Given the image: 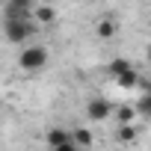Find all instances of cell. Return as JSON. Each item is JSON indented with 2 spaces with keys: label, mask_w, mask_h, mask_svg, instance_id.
<instances>
[{
  "label": "cell",
  "mask_w": 151,
  "mask_h": 151,
  "mask_svg": "<svg viewBox=\"0 0 151 151\" xmlns=\"http://www.w3.org/2000/svg\"><path fill=\"white\" fill-rule=\"evenodd\" d=\"M47 65V47L45 45H24L21 53H18V68L27 71V74H39L42 68Z\"/></svg>",
  "instance_id": "cell-1"
},
{
  "label": "cell",
  "mask_w": 151,
  "mask_h": 151,
  "mask_svg": "<svg viewBox=\"0 0 151 151\" xmlns=\"http://www.w3.org/2000/svg\"><path fill=\"white\" fill-rule=\"evenodd\" d=\"M36 30L39 27L33 24V18L30 21H3V39L9 45H30Z\"/></svg>",
  "instance_id": "cell-2"
},
{
  "label": "cell",
  "mask_w": 151,
  "mask_h": 151,
  "mask_svg": "<svg viewBox=\"0 0 151 151\" xmlns=\"http://www.w3.org/2000/svg\"><path fill=\"white\" fill-rule=\"evenodd\" d=\"M86 119H89L92 124L113 119V104H110L104 95H92V98L86 101Z\"/></svg>",
  "instance_id": "cell-3"
},
{
  "label": "cell",
  "mask_w": 151,
  "mask_h": 151,
  "mask_svg": "<svg viewBox=\"0 0 151 151\" xmlns=\"http://www.w3.org/2000/svg\"><path fill=\"white\" fill-rule=\"evenodd\" d=\"M30 18H33L30 0H9L3 6V21H30Z\"/></svg>",
  "instance_id": "cell-4"
},
{
  "label": "cell",
  "mask_w": 151,
  "mask_h": 151,
  "mask_svg": "<svg viewBox=\"0 0 151 151\" xmlns=\"http://www.w3.org/2000/svg\"><path fill=\"white\" fill-rule=\"evenodd\" d=\"M56 21V9L47 3H33V24H53Z\"/></svg>",
  "instance_id": "cell-5"
},
{
  "label": "cell",
  "mask_w": 151,
  "mask_h": 151,
  "mask_svg": "<svg viewBox=\"0 0 151 151\" xmlns=\"http://www.w3.org/2000/svg\"><path fill=\"white\" fill-rule=\"evenodd\" d=\"M45 142H47V148L68 145V142H71V130H68V127H50V130L45 133Z\"/></svg>",
  "instance_id": "cell-6"
},
{
  "label": "cell",
  "mask_w": 151,
  "mask_h": 151,
  "mask_svg": "<svg viewBox=\"0 0 151 151\" xmlns=\"http://www.w3.org/2000/svg\"><path fill=\"white\" fill-rule=\"evenodd\" d=\"M71 142L83 151V148H89V145L95 142V136H92V130H89L86 124H77V127H71Z\"/></svg>",
  "instance_id": "cell-7"
},
{
  "label": "cell",
  "mask_w": 151,
  "mask_h": 151,
  "mask_svg": "<svg viewBox=\"0 0 151 151\" xmlns=\"http://www.w3.org/2000/svg\"><path fill=\"white\" fill-rule=\"evenodd\" d=\"M139 77H142V74L136 71V65H130L127 71H122L119 77H116V83H119L122 89H127V92H130V89H136V86H139Z\"/></svg>",
  "instance_id": "cell-8"
},
{
  "label": "cell",
  "mask_w": 151,
  "mask_h": 151,
  "mask_svg": "<svg viewBox=\"0 0 151 151\" xmlns=\"http://www.w3.org/2000/svg\"><path fill=\"white\" fill-rule=\"evenodd\" d=\"M116 136H119V142H122V145H133V142L139 139V130H136V124H119Z\"/></svg>",
  "instance_id": "cell-9"
},
{
  "label": "cell",
  "mask_w": 151,
  "mask_h": 151,
  "mask_svg": "<svg viewBox=\"0 0 151 151\" xmlns=\"http://www.w3.org/2000/svg\"><path fill=\"white\" fill-rule=\"evenodd\" d=\"M113 116H116V122H119V124H133V122H136V113H133V107H130V104L113 107Z\"/></svg>",
  "instance_id": "cell-10"
},
{
  "label": "cell",
  "mask_w": 151,
  "mask_h": 151,
  "mask_svg": "<svg viewBox=\"0 0 151 151\" xmlns=\"http://www.w3.org/2000/svg\"><path fill=\"white\" fill-rule=\"evenodd\" d=\"M95 36H98V39H113V36H116V21L101 18V21L95 24Z\"/></svg>",
  "instance_id": "cell-11"
},
{
  "label": "cell",
  "mask_w": 151,
  "mask_h": 151,
  "mask_svg": "<svg viewBox=\"0 0 151 151\" xmlns=\"http://www.w3.org/2000/svg\"><path fill=\"white\" fill-rule=\"evenodd\" d=\"M133 113H136V119H148L151 116V95H139V101L133 104Z\"/></svg>",
  "instance_id": "cell-12"
},
{
  "label": "cell",
  "mask_w": 151,
  "mask_h": 151,
  "mask_svg": "<svg viewBox=\"0 0 151 151\" xmlns=\"http://www.w3.org/2000/svg\"><path fill=\"white\" fill-rule=\"evenodd\" d=\"M130 65H133V62H130V59H113V62H110V65H107V71H110V74H113V77H119V74H122V71H127V68H130Z\"/></svg>",
  "instance_id": "cell-13"
},
{
  "label": "cell",
  "mask_w": 151,
  "mask_h": 151,
  "mask_svg": "<svg viewBox=\"0 0 151 151\" xmlns=\"http://www.w3.org/2000/svg\"><path fill=\"white\" fill-rule=\"evenodd\" d=\"M50 151H80L74 142H68V145H59V148H50Z\"/></svg>",
  "instance_id": "cell-14"
}]
</instances>
